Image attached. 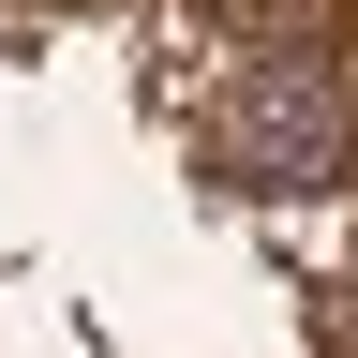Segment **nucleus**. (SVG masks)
<instances>
[{"instance_id": "obj_1", "label": "nucleus", "mask_w": 358, "mask_h": 358, "mask_svg": "<svg viewBox=\"0 0 358 358\" xmlns=\"http://www.w3.org/2000/svg\"><path fill=\"white\" fill-rule=\"evenodd\" d=\"M209 150L239 164V179H329V164H343V105H329V75H313V60H254Z\"/></svg>"}]
</instances>
